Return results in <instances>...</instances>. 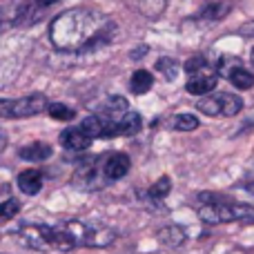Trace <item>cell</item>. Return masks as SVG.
Returning a JSON list of instances; mask_svg holds the SVG:
<instances>
[{
  "instance_id": "cell-1",
  "label": "cell",
  "mask_w": 254,
  "mask_h": 254,
  "mask_svg": "<svg viewBox=\"0 0 254 254\" xmlns=\"http://www.w3.org/2000/svg\"><path fill=\"white\" fill-rule=\"evenodd\" d=\"M116 34V25L89 7H74L56 16L49 25V40L61 52H83L107 45Z\"/></svg>"
},
{
  "instance_id": "cell-2",
  "label": "cell",
  "mask_w": 254,
  "mask_h": 254,
  "mask_svg": "<svg viewBox=\"0 0 254 254\" xmlns=\"http://www.w3.org/2000/svg\"><path fill=\"white\" fill-rule=\"evenodd\" d=\"M58 228L67 234L74 248H107L116 241V232L105 225H89L83 221H65Z\"/></svg>"
},
{
  "instance_id": "cell-3",
  "label": "cell",
  "mask_w": 254,
  "mask_h": 254,
  "mask_svg": "<svg viewBox=\"0 0 254 254\" xmlns=\"http://www.w3.org/2000/svg\"><path fill=\"white\" fill-rule=\"evenodd\" d=\"M198 219L203 223H232V221H254V207L250 205H237V203H207L196 210Z\"/></svg>"
},
{
  "instance_id": "cell-4",
  "label": "cell",
  "mask_w": 254,
  "mask_h": 254,
  "mask_svg": "<svg viewBox=\"0 0 254 254\" xmlns=\"http://www.w3.org/2000/svg\"><path fill=\"white\" fill-rule=\"evenodd\" d=\"M49 101L43 94H31L22 98H0V119H29L43 114Z\"/></svg>"
},
{
  "instance_id": "cell-5",
  "label": "cell",
  "mask_w": 254,
  "mask_h": 254,
  "mask_svg": "<svg viewBox=\"0 0 254 254\" xmlns=\"http://www.w3.org/2000/svg\"><path fill=\"white\" fill-rule=\"evenodd\" d=\"M196 110L203 112L205 116H237L243 110V101L234 94H214V96H205L203 101L196 103Z\"/></svg>"
},
{
  "instance_id": "cell-6",
  "label": "cell",
  "mask_w": 254,
  "mask_h": 254,
  "mask_svg": "<svg viewBox=\"0 0 254 254\" xmlns=\"http://www.w3.org/2000/svg\"><path fill=\"white\" fill-rule=\"evenodd\" d=\"M18 237L22 239L27 248L38 252H47L54 250V228L52 225H38V223H29L22 225L18 230Z\"/></svg>"
},
{
  "instance_id": "cell-7",
  "label": "cell",
  "mask_w": 254,
  "mask_h": 254,
  "mask_svg": "<svg viewBox=\"0 0 254 254\" xmlns=\"http://www.w3.org/2000/svg\"><path fill=\"white\" fill-rule=\"evenodd\" d=\"M116 121L114 116H107V114H94L87 116L78 127L89 136V138H114L116 136Z\"/></svg>"
},
{
  "instance_id": "cell-8",
  "label": "cell",
  "mask_w": 254,
  "mask_h": 254,
  "mask_svg": "<svg viewBox=\"0 0 254 254\" xmlns=\"http://www.w3.org/2000/svg\"><path fill=\"white\" fill-rule=\"evenodd\" d=\"M74 185H78V190H98L103 185V181H105V176H103L101 172V163L96 161V158H89V161H85L83 165H78V170L74 172Z\"/></svg>"
},
{
  "instance_id": "cell-9",
  "label": "cell",
  "mask_w": 254,
  "mask_h": 254,
  "mask_svg": "<svg viewBox=\"0 0 254 254\" xmlns=\"http://www.w3.org/2000/svg\"><path fill=\"white\" fill-rule=\"evenodd\" d=\"M129 167H131V161H129V156L123 154V152L110 154V156H105L103 163H101V172H103V176H105V181L123 179L127 172H129Z\"/></svg>"
},
{
  "instance_id": "cell-10",
  "label": "cell",
  "mask_w": 254,
  "mask_h": 254,
  "mask_svg": "<svg viewBox=\"0 0 254 254\" xmlns=\"http://www.w3.org/2000/svg\"><path fill=\"white\" fill-rule=\"evenodd\" d=\"M216 87V74L201 71V74H190V80L185 83V89L194 96H205Z\"/></svg>"
},
{
  "instance_id": "cell-11",
  "label": "cell",
  "mask_w": 254,
  "mask_h": 254,
  "mask_svg": "<svg viewBox=\"0 0 254 254\" xmlns=\"http://www.w3.org/2000/svg\"><path fill=\"white\" fill-rule=\"evenodd\" d=\"M92 140L94 138H89L80 127H69V129H65L61 134V145L65 149H69V152H85L92 145Z\"/></svg>"
},
{
  "instance_id": "cell-12",
  "label": "cell",
  "mask_w": 254,
  "mask_h": 254,
  "mask_svg": "<svg viewBox=\"0 0 254 254\" xmlns=\"http://www.w3.org/2000/svg\"><path fill=\"white\" fill-rule=\"evenodd\" d=\"M156 241L167 248H179L188 241V232H185V228H181V225L170 223V225H163V228L156 230Z\"/></svg>"
},
{
  "instance_id": "cell-13",
  "label": "cell",
  "mask_w": 254,
  "mask_h": 254,
  "mask_svg": "<svg viewBox=\"0 0 254 254\" xmlns=\"http://www.w3.org/2000/svg\"><path fill=\"white\" fill-rule=\"evenodd\" d=\"M125 2L129 4L134 11H138L140 16L154 20V18H158L163 11H165V7H167L170 0H125Z\"/></svg>"
},
{
  "instance_id": "cell-14",
  "label": "cell",
  "mask_w": 254,
  "mask_h": 254,
  "mask_svg": "<svg viewBox=\"0 0 254 254\" xmlns=\"http://www.w3.org/2000/svg\"><path fill=\"white\" fill-rule=\"evenodd\" d=\"M16 183H18V188H20V192H25L27 196H34V194H38L40 190H43V172L25 170L18 174Z\"/></svg>"
},
{
  "instance_id": "cell-15",
  "label": "cell",
  "mask_w": 254,
  "mask_h": 254,
  "mask_svg": "<svg viewBox=\"0 0 254 254\" xmlns=\"http://www.w3.org/2000/svg\"><path fill=\"white\" fill-rule=\"evenodd\" d=\"M230 11H232L230 0H207L198 11V18H203V20H223Z\"/></svg>"
},
{
  "instance_id": "cell-16",
  "label": "cell",
  "mask_w": 254,
  "mask_h": 254,
  "mask_svg": "<svg viewBox=\"0 0 254 254\" xmlns=\"http://www.w3.org/2000/svg\"><path fill=\"white\" fill-rule=\"evenodd\" d=\"M18 156H20L22 161H29V163L47 161V158L52 156V145L36 140V143H29V145H25V147H20Z\"/></svg>"
},
{
  "instance_id": "cell-17",
  "label": "cell",
  "mask_w": 254,
  "mask_h": 254,
  "mask_svg": "<svg viewBox=\"0 0 254 254\" xmlns=\"http://www.w3.org/2000/svg\"><path fill=\"white\" fill-rule=\"evenodd\" d=\"M140 127H143V121L138 112H125L116 121V136H134L140 131Z\"/></svg>"
},
{
  "instance_id": "cell-18",
  "label": "cell",
  "mask_w": 254,
  "mask_h": 254,
  "mask_svg": "<svg viewBox=\"0 0 254 254\" xmlns=\"http://www.w3.org/2000/svg\"><path fill=\"white\" fill-rule=\"evenodd\" d=\"M225 78H228L237 89H252L254 87V74L250 69H246V67H243V63H241V65H237V67H232V69L228 71V76H225Z\"/></svg>"
},
{
  "instance_id": "cell-19",
  "label": "cell",
  "mask_w": 254,
  "mask_h": 254,
  "mask_svg": "<svg viewBox=\"0 0 254 254\" xmlns=\"http://www.w3.org/2000/svg\"><path fill=\"white\" fill-rule=\"evenodd\" d=\"M154 85V76L149 74L147 69H138L131 74V83H129V89L134 94H147Z\"/></svg>"
},
{
  "instance_id": "cell-20",
  "label": "cell",
  "mask_w": 254,
  "mask_h": 254,
  "mask_svg": "<svg viewBox=\"0 0 254 254\" xmlns=\"http://www.w3.org/2000/svg\"><path fill=\"white\" fill-rule=\"evenodd\" d=\"M125 112H127V98H123V96H110L105 101V107H103V114L114 116V119L123 116Z\"/></svg>"
},
{
  "instance_id": "cell-21",
  "label": "cell",
  "mask_w": 254,
  "mask_h": 254,
  "mask_svg": "<svg viewBox=\"0 0 254 254\" xmlns=\"http://www.w3.org/2000/svg\"><path fill=\"white\" fill-rule=\"evenodd\" d=\"M47 112L54 121H71L76 116V112L71 107L63 105V103H49L47 105Z\"/></svg>"
},
{
  "instance_id": "cell-22",
  "label": "cell",
  "mask_w": 254,
  "mask_h": 254,
  "mask_svg": "<svg viewBox=\"0 0 254 254\" xmlns=\"http://www.w3.org/2000/svg\"><path fill=\"white\" fill-rule=\"evenodd\" d=\"M170 192H172V181H170V176H161V179H158L156 183L149 188V196L156 198V201L165 198Z\"/></svg>"
},
{
  "instance_id": "cell-23",
  "label": "cell",
  "mask_w": 254,
  "mask_h": 254,
  "mask_svg": "<svg viewBox=\"0 0 254 254\" xmlns=\"http://www.w3.org/2000/svg\"><path fill=\"white\" fill-rule=\"evenodd\" d=\"M176 131H192L198 127V119L192 114H176L174 116V123H172Z\"/></svg>"
},
{
  "instance_id": "cell-24",
  "label": "cell",
  "mask_w": 254,
  "mask_h": 254,
  "mask_svg": "<svg viewBox=\"0 0 254 254\" xmlns=\"http://www.w3.org/2000/svg\"><path fill=\"white\" fill-rule=\"evenodd\" d=\"M20 212V203L16 198H9V201H2L0 203V223H7L11 221L13 216Z\"/></svg>"
},
{
  "instance_id": "cell-25",
  "label": "cell",
  "mask_w": 254,
  "mask_h": 254,
  "mask_svg": "<svg viewBox=\"0 0 254 254\" xmlns=\"http://www.w3.org/2000/svg\"><path fill=\"white\" fill-rule=\"evenodd\" d=\"M156 69L163 71L165 78H176V74H179V63H176L174 58H158Z\"/></svg>"
},
{
  "instance_id": "cell-26",
  "label": "cell",
  "mask_w": 254,
  "mask_h": 254,
  "mask_svg": "<svg viewBox=\"0 0 254 254\" xmlns=\"http://www.w3.org/2000/svg\"><path fill=\"white\" fill-rule=\"evenodd\" d=\"M185 71H188V74H201V71H210L205 56H192L188 63H185Z\"/></svg>"
},
{
  "instance_id": "cell-27",
  "label": "cell",
  "mask_w": 254,
  "mask_h": 254,
  "mask_svg": "<svg viewBox=\"0 0 254 254\" xmlns=\"http://www.w3.org/2000/svg\"><path fill=\"white\" fill-rule=\"evenodd\" d=\"M147 52H149V47H147V45H140V47L131 49V52H129V58H131V61H140V58H143Z\"/></svg>"
},
{
  "instance_id": "cell-28",
  "label": "cell",
  "mask_w": 254,
  "mask_h": 254,
  "mask_svg": "<svg viewBox=\"0 0 254 254\" xmlns=\"http://www.w3.org/2000/svg\"><path fill=\"white\" fill-rule=\"evenodd\" d=\"M241 31L243 36H254V20H250V22H246V25H241Z\"/></svg>"
},
{
  "instance_id": "cell-29",
  "label": "cell",
  "mask_w": 254,
  "mask_h": 254,
  "mask_svg": "<svg viewBox=\"0 0 254 254\" xmlns=\"http://www.w3.org/2000/svg\"><path fill=\"white\" fill-rule=\"evenodd\" d=\"M4 147H7V134H4V131H0V152H2Z\"/></svg>"
},
{
  "instance_id": "cell-30",
  "label": "cell",
  "mask_w": 254,
  "mask_h": 254,
  "mask_svg": "<svg viewBox=\"0 0 254 254\" xmlns=\"http://www.w3.org/2000/svg\"><path fill=\"white\" fill-rule=\"evenodd\" d=\"M54 2H56V0H36L38 7H49V4H54Z\"/></svg>"
},
{
  "instance_id": "cell-31",
  "label": "cell",
  "mask_w": 254,
  "mask_h": 254,
  "mask_svg": "<svg viewBox=\"0 0 254 254\" xmlns=\"http://www.w3.org/2000/svg\"><path fill=\"white\" fill-rule=\"evenodd\" d=\"M246 190H248V192H250L252 196H254V183H248V185H246Z\"/></svg>"
},
{
  "instance_id": "cell-32",
  "label": "cell",
  "mask_w": 254,
  "mask_h": 254,
  "mask_svg": "<svg viewBox=\"0 0 254 254\" xmlns=\"http://www.w3.org/2000/svg\"><path fill=\"white\" fill-rule=\"evenodd\" d=\"M250 61H252V65H254V47H252V54H250Z\"/></svg>"
}]
</instances>
